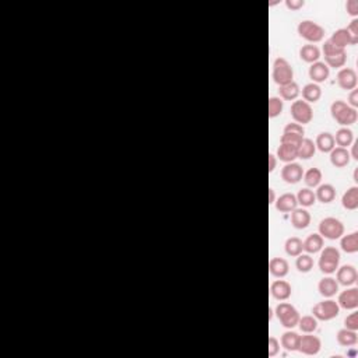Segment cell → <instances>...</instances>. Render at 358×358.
I'll use <instances>...</instances> for the list:
<instances>
[{
	"label": "cell",
	"instance_id": "obj_1",
	"mask_svg": "<svg viewBox=\"0 0 358 358\" xmlns=\"http://www.w3.org/2000/svg\"><path fill=\"white\" fill-rule=\"evenodd\" d=\"M330 112H332V116H333L334 121L337 122L339 125H341V126H350V125L357 122L358 114L355 108L350 107L344 101H340V99L334 101L332 104V107H330Z\"/></svg>",
	"mask_w": 358,
	"mask_h": 358
},
{
	"label": "cell",
	"instance_id": "obj_2",
	"mask_svg": "<svg viewBox=\"0 0 358 358\" xmlns=\"http://www.w3.org/2000/svg\"><path fill=\"white\" fill-rule=\"evenodd\" d=\"M321 250V258H319V263H318L321 272L326 274L336 273L340 263L339 249H336L334 246H326Z\"/></svg>",
	"mask_w": 358,
	"mask_h": 358
},
{
	"label": "cell",
	"instance_id": "obj_3",
	"mask_svg": "<svg viewBox=\"0 0 358 358\" xmlns=\"http://www.w3.org/2000/svg\"><path fill=\"white\" fill-rule=\"evenodd\" d=\"M297 30L299 37L306 39L308 42H321L323 37H325V28L315 21H312V20H302L298 24Z\"/></svg>",
	"mask_w": 358,
	"mask_h": 358
},
{
	"label": "cell",
	"instance_id": "obj_4",
	"mask_svg": "<svg viewBox=\"0 0 358 358\" xmlns=\"http://www.w3.org/2000/svg\"><path fill=\"white\" fill-rule=\"evenodd\" d=\"M276 316L280 323L287 329L295 328L299 321V312L294 305L288 302H280L276 306Z\"/></svg>",
	"mask_w": 358,
	"mask_h": 358
},
{
	"label": "cell",
	"instance_id": "obj_5",
	"mask_svg": "<svg viewBox=\"0 0 358 358\" xmlns=\"http://www.w3.org/2000/svg\"><path fill=\"white\" fill-rule=\"evenodd\" d=\"M323 54H325V63L330 67H343L347 62L346 49H341L339 46H334L330 41H325L323 43Z\"/></svg>",
	"mask_w": 358,
	"mask_h": 358
},
{
	"label": "cell",
	"instance_id": "obj_6",
	"mask_svg": "<svg viewBox=\"0 0 358 358\" xmlns=\"http://www.w3.org/2000/svg\"><path fill=\"white\" fill-rule=\"evenodd\" d=\"M294 79V70L291 65L284 58H277L273 63V80L276 84L284 85L291 83Z\"/></svg>",
	"mask_w": 358,
	"mask_h": 358
},
{
	"label": "cell",
	"instance_id": "obj_7",
	"mask_svg": "<svg viewBox=\"0 0 358 358\" xmlns=\"http://www.w3.org/2000/svg\"><path fill=\"white\" fill-rule=\"evenodd\" d=\"M319 234L323 238H328L332 241L339 239L344 234V225L340 220L334 217H326L319 223Z\"/></svg>",
	"mask_w": 358,
	"mask_h": 358
},
{
	"label": "cell",
	"instance_id": "obj_8",
	"mask_svg": "<svg viewBox=\"0 0 358 358\" xmlns=\"http://www.w3.org/2000/svg\"><path fill=\"white\" fill-rule=\"evenodd\" d=\"M312 314L319 321H332L340 314V306L333 299H326L316 303L312 308Z\"/></svg>",
	"mask_w": 358,
	"mask_h": 358
},
{
	"label": "cell",
	"instance_id": "obj_9",
	"mask_svg": "<svg viewBox=\"0 0 358 358\" xmlns=\"http://www.w3.org/2000/svg\"><path fill=\"white\" fill-rule=\"evenodd\" d=\"M291 116L294 121L297 123H310L314 118V111H312V107L311 104H308L306 101H302V99H297L294 101L291 105Z\"/></svg>",
	"mask_w": 358,
	"mask_h": 358
},
{
	"label": "cell",
	"instance_id": "obj_10",
	"mask_svg": "<svg viewBox=\"0 0 358 358\" xmlns=\"http://www.w3.org/2000/svg\"><path fill=\"white\" fill-rule=\"evenodd\" d=\"M321 347L322 343L319 337L312 336L311 333H306L305 336H301L298 351H301L305 355H315V354L321 351Z\"/></svg>",
	"mask_w": 358,
	"mask_h": 358
},
{
	"label": "cell",
	"instance_id": "obj_11",
	"mask_svg": "<svg viewBox=\"0 0 358 358\" xmlns=\"http://www.w3.org/2000/svg\"><path fill=\"white\" fill-rule=\"evenodd\" d=\"M303 176L302 167L297 163H287L281 170V178L287 183H298Z\"/></svg>",
	"mask_w": 358,
	"mask_h": 358
},
{
	"label": "cell",
	"instance_id": "obj_12",
	"mask_svg": "<svg viewBox=\"0 0 358 358\" xmlns=\"http://www.w3.org/2000/svg\"><path fill=\"white\" fill-rule=\"evenodd\" d=\"M337 83L343 90H354L357 85V73L351 67H344L337 73Z\"/></svg>",
	"mask_w": 358,
	"mask_h": 358
},
{
	"label": "cell",
	"instance_id": "obj_13",
	"mask_svg": "<svg viewBox=\"0 0 358 358\" xmlns=\"http://www.w3.org/2000/svg\"><path fill=\"white\" fill-rule=\"evenodd\" d=\"M339 303L340 308L343 310H355L358 306V288L352 287V288H347L346 291H343L339 295Z\"/></svg>",
	"mask_w": 358,
	"mask_h": 358
},
{
	"label": "cell",
	"instance_id": "obj_14",
	"mask_svg": "<svg viewBox=\"0 0 358 358\" xmlns=\"http://www.w3.org/2000/svg\"><path fill=\"white\" fill-rule=\"evenodd\" d=\"M270 292H272V295L276 299L285 301V299H288V298L291 297V284L288 281H285V280H276L270 285Z\"/></svg>",
	"mask_w": 358,
	"mask_h": 358
},
{
	"label": "cell",
	"instance_id": "obj_15",
	"mask_svg": "<svg viewBox=\"0 0 358 358\" xmlns=\"http://www.w3.org/2000/svg\"><path fill=\"white\" fill-rule=\"evenodd\" d=\"M357 270L351 265H344V266L337 269V279H336V281L339 284L344 285V287H350V285H352L357 281Z\"/></svg>",
	"mask_w": 358,
	"mask_h": 358
},
{
	"label": "cell",
	"instance_id": "obj_16",
	"mask_svg": "<svg viewBox=\"0 0 358 358\" xmlns=\"http://www.w3.org/2000/svg\"><path fill=\"white\" fill-rule=\"evenodd\" d=\"M329 73H330V69L329 66L325 63V62H315L312 63L310 67V79L314 81V83H323L326 81L329 77Z\"/></svg>",
	"mask_w": 358,
	"mask_h": 358
},
{
	"label": "cell",
	"instance_id": "obj_17",
	"mask_svg": "<svg viewBox=\"0 0 358 358\" xmlns=\"http://www.w3.org/2000/svg\"><path fill=\"white\" fill-rule=\"evenodd\" d=\"M329 41L333 43L334 46H339L341 49H346V46L348 45L357 43V41L351 37V34L347 31V28H340V30L334 31L332 37L329 38Z\"/></svg>",
	"mask_w": 358,
	"mask_h": 358
},
{
	"label": "cell",
	"instance_id": "obj_18",
	"mask_svg": "<svg viewBox=\"0 0 358 358\" xmlns=\"http://www.w3.org/2000/svg\"><path fill=\"white\" fill-rule=\"evenodd\" d=\"M350 151L347 148L343 147H334L333 150L330 151V163L336 168H344L350 164Z\"/></svg>",
	"mask_w": 358,
	"mask_h": 358
},
{
	"label": "cell",
	"instance_id": "obj_19",
	"mask_svg": "<svg viewBox=\"0 0 358 358\" xmlns=\"http://www.w3.org/2000/svg\"><path fill=\"white\" fill-rule=\"evenodd\" d=\"M288 262L283 258H272L269 262V270L277 279H283L288 274Z\"/></svg>",
	"mask_w": 358,
	"mask_h": 358
},
{
	"label": "cell",
	"instance_id": "obj_20",
	"mask_svg": "<svg viewBox=\"0 0 358 358\" xmlns=\"http://www.w3.org/2000/svg\"><path fill=\"white\" fill-rule=\"evenodd\" d=\"M291 224L297 230H305L311 224V214L305 209H295L291 212Z\"/></svg>",
	"mask_w": 358,
	"mask_h": 358
},
{
	"label": "cell",
	"instance_id": "obj_21",
	"mask_svg": "<svg viewBox=\"0 0 358 358\" xmlns=\"http://www.w3.org/2000/svg\"><path fill=\"white\" fill-rule=\"evenodd\" d=\"M298 206L297 196L292 193H284L280 196L276 201V209L281 213H288L295 210Z\"/></svg>",
	"mask_w": 358,
	"mask_h": 358
},
{
	"label": "cell",
	"instance_id": "obj_22",
	"mask_svg": "<svg viewBox=\"0 0 358 358\" xmlns=\"http://www.w3.org/2000/svg\"><path fill=\"white\" fill-rule=\"evenodd\" d=\"M318 290L321 292V295L326 298H330L336 295V292L339 291V283L336 281V279L332 277H325L319 281L318 284Z\"/></svg>",
	"mask_w": 358,
	"mask_h": 358
},
{
	"label": "cell",
	"instance_id": "obj_23",
	"mask_svg": "<svg viewBox=\"0 0 358 358\" xmlns=\"http://www.w3.org/2000/svg\"><path fill=\"white\" fill-rule=\"evenodd\" d=\"M277 158L284 163H292L295 158H298V146L281 143L277 148Z\"/></svg>",
	"mask_w": 358,
	"mask_h": 358
},
{
	"label": "cell",
	"instance_id": "obj_24",
	"mask_svg": "<svg viewBox=\"0 0 358 358\" xmlns=\"http://www.w3.org/2000/svg\"><path fill=\"white\" fill-rule=\"evenodd\" d=\"M299 58L306 63H315L319 61L321 58V49L318 48L314 43H308L303 45L302 48L299 49Z\"/></svg>",
	"mask_w": 358,
	"mask_h": 358
},
{
	"label": "cell",
	"instance_id": "obj_25",
	"mask_svg": "<svg viewBox=\"0 0 358 358\" xmlns=\"http://www.w3.org/2000/svg\"><path fill=\"white\" fill-rule=\"evenodd\" d=\"M299 340H301V336L297 332L288 330L281 336V346L284 347L287 351H297L299 347Z\"/></svg>",
	"mask_w": 358,
	"mask_h": 358
},
{
	"label": "cell",
	"instance_id": "obj_26",
	"mask_svg": "<svg viewBox=\"0 0 358 358\" xmlns=\"http://www.w3.org/2000/svg\"><path fill=\"white\" fill-rule=\"evenodd\" d=\"M334 137L333 134L328 133V132H323V133L318 134L315 141L316 148H319L322 152H330L333 150L334 147Z\"/></svg>",
	"mask_w": 358,
	"mask_h": 358
},
{
	"label": "cell",
	"instance_id": "obj_27",
	"mask_svg": "<svg viewBox=\"0 0 358 358\" xmlns=\"http://www.w3.org/2000/svg\"><path fill=\"white\" fill-rule=\"evenodd\" d=\"M316 199L322 203H332L336 199V189L333 188V185L330 183H325L321 185L318 190H316Z\"/></svg>",
	"mask_w": 358,
	"mask_h": 358
},
{
	"label": "cell",
	"instance_id": "obj_28",
	"mask_svg": "<svg viewBox=\"0 0 358 358\" xmlns=\"http://www.w3.org/2000/svg\"><path fill=\"white\" fill-rule=\"evenodd\" d=\"M279 92L280 97L285 99V101H295L298 95H299L301 90H299V85H298L295 81H291V83H288V84L280 85Z\"/></svg>",
	"mask_w": 358,
	"mask_h": 358
},
{
	"label": "cell",
	"instance_id": "obj_29",
	"mask_svg": "<svg viewBox=\"0 0 358 358\" xmlns=\"http://www.w3.org/2000/svg\"><path fill=\"white\" fill-rule=\"evenodd\" d=\"M322 248H323V237L321 234H311L303 241V250H306L308 253H318Z\"/></svg>",
	"mask_w": 358,
	"mask_h": 358
},
{
	"label": "cell",
	"instance_id": "obj_30",
	"mask_svg": "<svg viewBox=\"0 0 358 358\" xmlns=\"http://www.w3.org/2000/svg\"><path fill=\"white\" fill-rule=\"evenodd\" d=\"M340 246L346 252V253H355L358 250V232L354 231L351 234H347L344 237H341Z\"/></svg>",
	"mask_w": 358,
	"mask_h": 358
},
{
	"label": "cell",
	"instance_id": "obj_31",
	"mask_svg": "<svg viewBox=\"0 0 358 358\" xmlns=\"http://www.w3.org/2000/svg\"><path fill=\"white\" fill-rule=\"evenodd\" d=\"M334 137V143L339 147L347 148L348 146H351L352 141H354V134L348 128H341L336 132Z\"/></svg>",
	"mask_w": 358,
	"mask_h": 358
},
{
	"label": "cell",
	"instance_id": "obj_32",
	"mask_svg": "<svg viewBox=\"0 0 358 358\" xmlns=\"http://www.w3.org/2000/svg\"><path fill=\"white\" fill-rule=\"evenodd\" d=\"M322 95V90L316 83H310V84L303 85L302 88V98L303 101H306L308 104L316 103L319 101V98Z\"/></svg>",
	"mask_w": 358,
	"mask_h": 358
},
{
	"label": "cell",
	"instance_id": "obj_33",
	"mask_svg": "<svg viewBox=\"0 0 358 358\" xmlns=\"http://www.w3.org/2000/svg\"><path fill=\"white\" fill-rule=\"evenodd\" d=\"M341 204L347 210H355L358 207V188L357 186H351L347 190L346 193L343 194L341 199Z\"/></svg>",
	"mask_w": 358,
	"mask_h": 358
},
{
	"label": "cell",
	"instance_id": "obj_34",
	"mask_svg": "<svg viewBox=\"0 0 358 358\" xmlns=\"http://www.w3.org/2000/svg\"><path fill=\"white\" fill-rule=\"evenodd\" d=\"M337 343L343 347L354 346L357 343V333L355 330H350V329H341L337 332Z\"/></svg>",
	"mask_w": 358,
	"mask_h": 358
},
{
	"label": "cell",
	"instance_id": "obj_35",
	"mask_svg": "<svg viewBox=\"0 0 358 358\" xmlns=\"http://www.w3.org/2000/svg\"><path fill=\"white\" fill-rule=\"evenodd\" d=\"M316 151V146L314 143V140L311 139H302V141L298 146V158L301 160H310L311 157H314V154Z\"/></svg>",
	"mask_w": 358,
	"mask_h": 358
},
{
	"label": "cell",
	"instance_id": "obj_36",
	"mask_svg": "<svg viewBox=\"0 0 358 358\" xmlns=\"http://www.w3.org/2000/svg\"><path fill=\"white\" fill-rule=\"evenodd\" d=\"M284 248H285V253H287V255L297 258L298 255H301V253H302L303 242L298 237H291L285 241Z\"/></svg>",
	"mask_w": 358,
	"mask_h": 358
},
{
	"label": "cell",
	"instance_id": "obj_37",
	"mask_svg": "<svg viewBox=\"0 0 358 358\" xmlns=\"http://www.w3.org/2000/svg\"><path fill=\"white\" fill-rule=\"evenodd\" d=\"M303 181L310 188L319 186L322 181V171L319 168H311L306 172H303Z\"/></svg>",
	"mask_w": 358,
	"mask_h": 358
},
{
	"label": "cell",
	"instance_id": "obj_38",
	"mask_svg": "<svg viewBox=\"0 0 358 358\" xmlns=\"http://www.w3.org/2000/svg\"><path fill=\"white\" fill-rule=\"evenodd\" d=\"M298 326H299V329L302 330L303 333H312V332H315L316 328H318V319H316L315 316L311 315L302 316V318L299 316Z\"/></svg>",
	"mask_w": 358,
	"mask_h": 358
},
{
	"label": "cell",
	"instance_id": "obj_39",
	"mask_svg": "<svg viewBox=\"0 0 358 358\" xmlns=\"http://www.w3.org/2000/svg\"><path fill=\"white\" fill-rule=\"evenodd\" d=\"M297 201L303 207L314 206V204H315V201H316V196H315V193L311 190V189H308V188L301 189V190H299L297 194Z\"/></svg>",
	"mask_w": 358,
	"mask_h": 358
},
{
	"label": "cell",
	"instance_id": "obj_40",
	"mask_svg": "<svg viewBox=\"0 0 358 358\" xmlns=\"http://www.w3.org/2000/svg\"><path fill=\"white\" fill-rule=\"evenodd\" d=\"M295 266H297L298 272L301 273H308L312 270L314 267V259L311 258V255H298L297 262H295Z\"/></svg>",
	"mask_w": 358,
	"mask_h": 358
},
{
	"label": "cell",
	"instance_id": "obj_41",
	"mask_svg": "<svg viewBox=\"0 0 358 358\" xmlns=\"http://www.w3.org/2000/svg\"><path fill=\"white\" fill-rule=\"evenodd\" d=\"M284 108V103L283 99L279 97H270L269 98V118H276L283 112Z\"/></svg>",
	"mask_w": 358,
	"mask_h": 358
},
{
	"label": "cell",
	"instance_id": "obj_42",
	"mask_svg": "<svg viewBox=\"0 0 358 358\" xmlns=\"http://www.w3.org/2000/svg\"><path fill=\"white\" fill-rule=\"evenodd\" d=\"M283 133H291V134H298V136H302L305 134V129L302 125H299L297 122H292V123H287L285 125Z\"/></svg>",
	"mask_w": 358,
	"mask_h": 358
},
{
	"label": "cell",
	"instance_id": "obj_43",
	"mask_svg": "<svg viewBox=\"0 0 358 358\" xmlns=\"http://www.w3.org/2000/svg\"><path fill=\"white\" fill-rule=\"evenodd\" d=\"M302 136H298V134H291V133H283L280 141L281 143H287V144H294V146H299V143L302 141Z\"/></svg>",
	"mask_w": 358,
	"mask_h": 358
},
{
	"label": "cell",
	"instance_id": "obj_44",
	"mask_svg": "<svg viewBox=\"0 0 358 358\" xmlns=\"http://www.w3.org/2000/svg\"><path fill=\"white\" fill-rule=\"evenodd\" d=\"M346 329L350 330H357L358 329V312H352L350 315L347 316L346 321H344Z\"/></svg>",
	"mask_w": 358,
	"mask_h": 358
},
{
	"label": "cell",
	"instance_id": "obj_45",
	"mask_svg": "<svg viewBox=\"0 0 358 358\" xmlns=\"http://www.w3.org/2000/svg\"><path fill=\"white\" fill-rule=\"evenodd\" d=\"M280 350V341L276 337H269V357H274Z\"/></svg>",
	"mask_w": 358,
	"mask_h": 358
},
{
	"label": "cell",
	"instance_id": "obj_46",
	"mask_svg": "<svg viewBox=\"0 0 358 358\" xmlns=\"http://www.w3.org/2000/svg\"><path fill=\"white\" fill-rule=\"evenodd\" d=\"M346 10L347 13L352 16V17H357L358 16V0H348L346 3Z\"/></svg>",
	"mask_w": 358,
	"mask_h": 358
},
{
	"label": "cell",
	"instance_id": "obj_47",
	"mask_svg": "<svg viewBox=\"0 0 358 358\" xmlns=\"http://www.w3.org/2000/svg\"><path fill=\"white\" fill-rule=\"evenodd\" d=\"M347 31L351 34V37L358 42V19H352L351 23L347 27Z\"/></svg>",
	"mask_w": 358,
	"mask_h": 358
},
{
	"label": "cell",
	"instance_id": "obj_48",
	"mask_svg": "<svg viewBox=\"0 0 358 358\" xmlns=\"http://www.w3.org/2000/svg\"><path fill=\"white\" fill-rule=\"evenodd\" d=\"M303 5H305L303 0H287L285 2V6L291 10H299L301 7H303Z\"/></svg>",
	"mask_w": 358,
	"mask_h": 358
},
{
	"label": "cell",
	"instance_id": "obj_49",
	"mask_svg": "<svg viewBox=\"0 0 358 358\" xmlns=\"http://www.w3.org/2000/svg\"><path fill=\"white\" fill-rule=\"evenodd\" d=\"M348 105L352 108H357L358 107V90H351L350 95H348Z\"/></svg>",
	"mask_w": 358,
	"mask_h": 358
},
{
	"label": "cell",
	"instance_id": "obj_50",
	"mask_svg": "<svg viewBox=\"0 0 358 358\" xmlns=\"http://www.w3.org/2000/svg\"><path fill=\"white\" fill-rule=\"evenodd\" d=\"M276 164H277V158L274 154H269V172H273L276 170Z\"/></svg>",
	"mask_w": 358,
	"mask_h": 358
},
{
	"label": "cell",
	"instance_id": "obj_51",
	"mask_svg": "<svg viewBox=\"0 0 358 358\" xmlns=\"http://www.w3.org/2000/svg\"><path fill=\"white\" fill-rule=\"evenodd\" d=\"M357 147H358V140H354V141H352V148H351V152H350V157H351V158H354V160H358Z\"/></svg>",
	"mask_w": 358,
	"mask_h": 358
},
{
	"label": "cell",
	"instance_id": "obj_52",
	"mask_svg": "<svg viewBox=\"0 0 358 358\" xmlns=\"http://www.w3.org/2000/svg\"><path fill=\"white\" fill-rule=\"evenodd\" d=\"M274 197H276V194H274V189H269V203H274Z\"/></svg>",
	"mask_w": 358,
	"mask_h": 358
},
{
	"label": "cell",
	"instance_id": "obj_53",
	"mask_svg": "<svg viewBox=\"0 0 358 358\" xmlns=\"http://www.w3.org/2000/svg\"><path fill=\"white\" fill-rule=\"evenodd\" d=\"M357 174H358V170H355V171H354V182H358Z\"/></svg>",
	"mask_w": 358,
	"mask_h": 358
}]
</instances>
